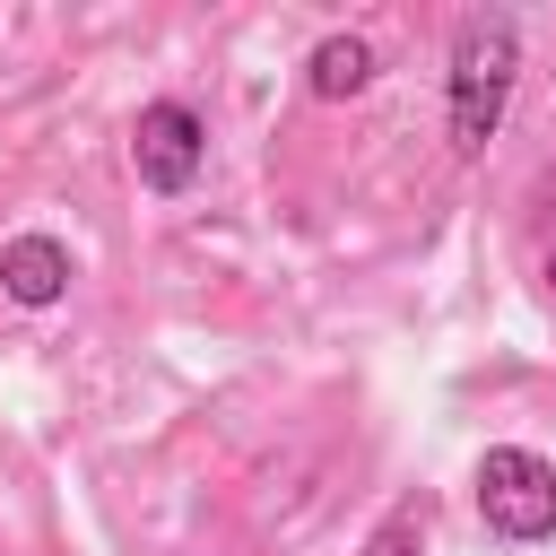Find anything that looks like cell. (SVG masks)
Returning <instances> with one entry per match:
<instances>
[{"label":"cell","instance_id":"obj_1","mask_svg":"<svg viewBox=\"0 0 556 556\" xmlns=\"http://www.w3.org/2000/svg\"><path fill=\"white\" fill-rule=\"evenodd\" d=\"M513 87H521V17L469 9L452 26V70H443V130H452V156L460 165L486 156V139L513 113Z\"/></svg>","mask_w":556,"mask_h":556},{"label":"cell","instance_id":"obj_2","mask_svg":"<svg viewBox=\"0 0 556 556\" xmlns=\"http://www.w3.org/2000/svg\"><path fill=\"white\" fill-rule=\"evenodd\" d=\"M478 521L504 547L556 539V460L530 452V443H486L478 452Z\"/></svg>","mask_w":556,"mask_h":556},{"label":"cell","instance_id":"obj_3","mask_svg":"<svg viewBox=\"0 0 556 556\" xmlns=\"http://www.w3.org/2000/svg\"><path fill=\"white\" fill-rule=\"evenodd\" d=\"M200 165H208V122H200L182 96L139 104V122H130V174H139V191L182 200V191L200 182Z\"/></svg>","mask_w":556,"mask_h":556},{"label":"cell","instance_id":"obj_4","mask_svg":"<svg viewBox=\"0 0 556 556\" xmlns=\"http://www.w3.org/2000/svg\"><path fill=\"white\" fill-rule=\"evenodd\" d=\"M70 278H78V261H70V243H61V235L26 226V235H9V243H0V295H9V304L52 313V304L70 295Z\"/></svg>","mask_w":556,"mask_h":556},{"label":"cell","instance_id":"obj_5","mask_svg":"<svg viewBox=\"0 0 556 556\" xmlns=\"http://www.w3.org/2000/svg\"><path fill=\"white\" fill-rule=\"evenodd\" d=\"M374 87V43L365 35H321L313 52H304V96L313 104H348V96H365Z\"/></svg>","mask_w":556,"mask_h":556},{"label":"cell","instance_id":"obj_6","mask_svg":"<svg viewBox=\"0 0 556 556\" xmlns=\"http://www.w3.org/2000/svg\"><path fill=\"white\" fill-rule=\"evenodd\" d=\"M426 521H434V504H426V486H417V495H400V504L365 530V556H426Z\"/></svg>","mask_w":556,"mask_h":556},{"label":"cell","instance_id":"obj_7","mask_svg":"<svg viewBox=\"0 0 556 556\" xmlns=\"http://www.w3.org/2000/svg\"><path fill=\"white\" fill-rule=\"evenodd\" d=\"M539 287H547V295H556V252H547V269H539Z\"/></svg>","mask_w":556,"mask_h":556}]
</instances>
